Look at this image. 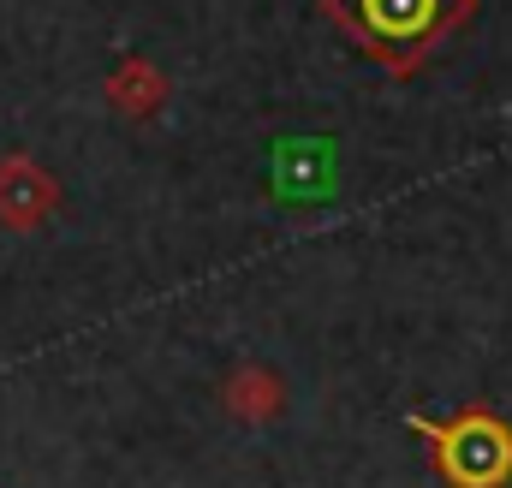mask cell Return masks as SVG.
<instances>
[{
	"mask_svg": "<svg viewBox=\"0 0 512 488\" xmlns=\"http://www.w3.org/2000/svg\"><path fill=\"white\" fill-rule=\"evenodd\" d=\"M471 6L477 0H322V12L393 78H405L453 24H465Z\"/></svg>",
	"mask_w": 512,
	"mask_h": 488,
	"instance_id": "6da1fadb",
	"label": "cell"
},
{
	"mask_svg": "<svg viewBox=\"0 0 512 488\" xmlns=\"http://www.w3.org/2000/svg\"><path fill=\"white\" fill-rule=\"evenodd\" d=\"M405 429L429 447L447 488H507L512 483V423L489 405H465L453 417L411 411Z\"/></svg>",
	"mask_w": 512,
	"mask_h": 488,
	"instance_id": "7a4b0ae2",
	"label": "cell"
},
{
	"mask_svg": "<svg viewBox=\"0 0 512 488\" xmlns=\"http://www.w3.org/2000/svg\"><path fill=\"white\" fill-rule=\"evenodd\" d=\"M54 209H60L54 173L42 161H30V155H0V227L36 233Z\"/></svg>",
	"mask_w": 512,
	"mask_h": 488,
	"instance_id": "3957f363",
	"label": "cell"
},
{
	"mask_svg": "<svg viewBox=\"0 0 512 488\" xmlns=\"http://www.w3.org/2000/svg\"><path fill=\"white\" fill-rule=\"evenodd\" d=\"M221 399H227V411H233L239 423H268V417L286 411V381H280L274 369H262V364H245V369L227 375Z\"/></svg>",
	"mask_w": 512,
	"mask_h": 488,
	"instance_id": "277c9868",
	"label": "cell"
},
{
	"mask_svg": "<svg viewBox=\"0 0 512 488\" xmlns=\"http://www.w3.org/2000/svg\"><path fill=\"white\" fill-rule=\"evenodd\" d=\"M108 102H114V114H126V120H149V114H161V102H167V78H161L149 60H126V66L108 72Z\"/></svg>",
	"mask_w": 512,
	"mask_h": 488,
	"instance_id": "5b68a950",
	"label": "cell"
}]
</instances>
